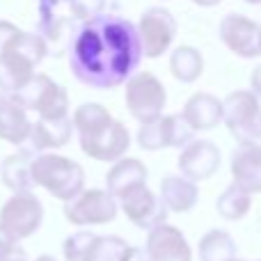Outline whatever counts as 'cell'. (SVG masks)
I'll return each mask as SVG.
<instances>
[{"mask_svg":"<svg viewBox=\"0 0 261 261\" xmlns=\"http://www.w3.org/2000/svg\"><path fill=\"white\" fill-rule=\"evenodd\" d=\"M67 5L78 23L96 18L101 14H108L113 7H117L115 0H67Z\"/></svg>","mask_w":261,"mask_h":261,"instance_id":"cell-28","label":"cell"},{"mask_svg":"<svg viewBox=\"0 0 261 261\" xmlns=\"http://www.w3.org/2000/svg\"><path fill=\"white\" fill-rule=\"evenodd\" d=\"M259 53H261V28H259Z\"/></svg>","mask_w":261,"mask_h":261,"instance_id":"cell-37","label":"cell"},{"mask_svg":"<svg viewBox=\"0 0 261 261\" xmlns=\"http://www.w3.org/2000/svg\"><path fill=\"white\" fill-rule=\"evenodd\" d=\"M140 44H142V55L144 58H161L170 50L176 37V18L170 9L165 7H149L147 12L140 16L138 25Z\"/></svg>","mask_w":261,"mask_h":261,"instance_id":"cell-11","label":"cell"},{"mask_svg":"<svg viewBox=\"0 0 261 261\" xmlns=\"http://www.w3.org/2000/svg\"><path fill=\"white\" fill-rule=\"evenodd\" d=\"M119 261H149V254H147V250H142V248H128L122 252V257H119Z\"/></svg>","mask_w":261,"mask_h":261,"instance_id":"cell-31","label":"cell"},{"mask_svg":"<svg viewBox=\"0 0 261 261\" xmlns=\"http://www.w3.org/2000/svg\"><path fill=\"white\" fill-rule=\"evenodd\" d=\"M117 199L101 188H83L76 197L64 202V218L76 227L108 225L117 218Z\"/></svg>","mask_w":261,"mask_h":261,"instance_id":"cell-10","label":"cell"},{"mask_svg":"<svg viewBox=\"0 0 261 261\" xmlns=\"http://www.w3.org/2000/svg\"><path fill=\"white\" fill-rule=\"evenodd\" d=\"M32 122L28 117V110L14 99V94L0 92V140L9 144H25L30 135Z\"/></svg>","mask_w":261,"mask_h":261,"instance_id":"cell-19","label":"cell"},{"mask_svg":"<svg viewBox=\"0 0 261 261\" xmlns=\"http://www.w3.org/2000/svg\"><path fill=\"white\" fill-rule=\"evenodd\" d=\"M199 261H229L236 259V243L229 231L211 229L202 236L197 248Z\"/></svg>","mask_w":261,"mask_h":261,"instance_id":"cell-25","label":"cell"},{"mask_svg":"<svg viewBox=\"0 0 261 261\" xmlns=\"http://www.w3.org/2000/svg\"><path fill=\"white\" fill-rule=\"evenodd\" d=\"M220 149L211 140H190L179 153V172L190 181H206L220 170Z\"/></svg>","mask_w":261,"mask_h":261,"instance_id":"cell-14","label":"cell"},{"mask_svg":"<svg viewBox=\"0 0 261 261\" xmlns=\"http://www.w3.org/2000/svg\"><path fill=\"white\" fill-rule=\"evenodd\" d=\"M245 3H250V5H261V0H245Z\"/></svg>","mask_w":261,"mask_h":261,"instance_id":"cell-36","label":"cell"},{"mask_svg":"<svg viewBox=\"0 0 261 261\" xmlns=\"http://www.w3.org/2000/svg\"><path fill=\"white\" fill-rule=\"evenodd\" d=\"M250 92H252V94L261 101V64L254 67L252 76H250Z\"/></svg>","mask_w":261,"mask_h":261,"instance_id":"cell-32","label":"cell"},{"mask_svg":"<svg viewBox=\"0 0 261 261\" xmlns=\"http://www.w3.org/2000/svg\"><path fill=\"white\" fill-rule=\"evenodd\" d=\"M5 261H25V257H23V252H18V254H12V257L5 259Z\"/></svg>","mask_w":261,"mask_h":261,"instance_id":"cell-34","label":"cell"},{"mask_svg":"<svg viewBox=\"0 0 261 261\" xmlns=\"http://www.w3.org/2000/svg\"><path fill=\"white\" fill-rule=\"evenodd\" d=\"M37 261H58V259H55V257H50V254H41V257L37 259Z\"/></svg>","mask_w":261,"mask_h":261,"instance_id":"cell-35","label":"cell"},{"mask_svg":"<svg viewBox=\"0 0 261 261\" xmlns=\"http://www.w3.org/2000/svg\"><path fill=\"white\" fill-rule=\"evenodd\" d=\"M126 108L140 124L161 117L167 103L165 85L149 71H135L126 83Z\"/></svg>","mask_w":261,"mask_h":261,"instance_id":"cell-8","label":"cell"},{"mask_svg":"<svg viewBox=\"0 0 261 261\" xmlns=\"http://www.w3.org/2000/svg\"><path fill=\"white\" fill-rule=\"evenodd\" d=\"M229 261H241V259H229Z\"/></svg>","mask_w":261,"mask_h":261,"instance_id":"cell-38","label":"cell"},{"mask_svg":"<svg viewBox=\"0 0 261 261\" xmlns=\"http://www.w3.org/2000/svg\"><path fill=\"white\" fill-rule=\"evenodd\" d=\"M140 184H147V167L138 158L122 156L113 163L108 176H106V190L113 195L115 199H119L124 193H128L130 188Z\"/></svg>","mask_w":261,"mask_h":261,"instance_id":"cell-22","label":"cell"},{"mask_svg":"<svg viewBox=\"0 0 261 261\" xmlns=\"http://www.w3.org/2000/svg\"><path fill=\"white\" fill-rule=\"evenodd\" d=\"M119 206H122L124 216L133 222L138 229H153V227L163 225L167 220V208L163 206L161 197L149 188L147 184H140L130 188L119 197Z\"/></svg>","mask_w":261,"mask_h":261,"instance_id":"cell-13","label":"cell"},{"mask_svg":"<svg viewBox=\"0 0 261 261\" xmlns=\"http://www.w3.org/2000/svg\"><path fill=\"white\" fill-rule=\"evenodd\" d=\"M144 250L149 254V261H193V250L184 231L167 222L149 229Z\"/></svg>","mask_w":261,"mask_h":261,"instance_id":"cell-16","label":"cell"},{"mask_svg":"<svg viewBox=\"0 0 261 261\" xmlns=\"http://www.w3.org/2000/svg\"><path fill=\"white\" fill-rule=\"evenodd\" d=\"M128 248V243L119 236H94L90 250L83 261H119L122 252Z\"/></svg>","mask_w":261,"mask_h":261,"instance_id":"cell-27","label":"cell"},{"mask_svg":"<svg viewBox=\"0 0 261 261\" xmlns=\"http://www.w3.org/2000/svg\"><path fill=\"white\" fill-rule=\"evenodd\" d=\"M259 144H261V140H259Z\"/></svg>","mask_w":261,"mask_h":261,"instance_id":"cell-39","label":"cell"},{"mask_svg":"<svg viewBox=\"0 0 261 261\" xmlns=\"http://www.w3.org/2000/svg\"><path fill=\"white\" fill-rule=\"evenodd\" d=\"M73 133V124L71 117L64 115V117H50V119H37L30 128V135H28L25 144L21 147L30 149L35 153L48 151V149H60L64 144H69Z\"/></svg>","mask_w":261,"mask_h":261,"instance_id":"cell-18","label":"cell"},{"mask_svg":"<svg viewBox=\"0 0 261 261\" xmlns=\"http://www.w3.org/2000/svg\"><path fill=\"white\" fill-rule=\"evenodd\" d=\"M204 71V58L193 46H179L170 55V73L179 83H195Z\"/></svg>","mask_w":261,"mask_h":261,"instance_id":"cell-24","label":"cell"},{"mask_svg":"<svg viewBox=\"0 0 261 261\" xmlns=\"http://www.w3.org/2000/svg\"><path fill=\"white\" fill-rule=\"evenodd\" d=\"M259 23L243 14H227L220 21V39L234 55L245 60L259 58Z\"/></svg>","mask_w":261,"mask_h":261,"instance_id":"cell-15","label":"cell"},{"mask_svg":"<svg viewBox=\"0 0 261 261\" xmlns=\"http://www.w3.org/2000/svg\"><path fill=\"white\" fill-rule=\"evenodd\" d=\"M222 122L236 142L261 140V101L250 90H236L222 101Z\"/></svg>","mask_w":261,"mask_h":261,"instance_id":"cell-7","label":"cell"},{"mask_svg":"<svg viewBox=\"0 0 261 261\" xmlns=\"http://www.w3.org/2000/svg\"><path fill=\"white\" fill-rule=\"evenodd\" d=\"M195 138V130L186 124L181 115H161L142 124L138 130V144L147 151H158L167 147H186Z\"/></svg>","mask_w":261,"mask_h":261,"instance_id":"cell-12","label":"cell"},{"mask_svg":"<svg viewBox=\"0 0 261 261\" xmlns=\"http://www.w3.org/2000/svg\"><path fill=\"white\" fill-rule=\"evenodd\" d=\"M48 55L37 32H25L9 21H0V92L14 94L32 76Z\"/></svg>","mask_w":261,"mask_h":261,"instance_id":"cell-3","label":"cell"},{"mask_svg":"<svg viewBox=\"0 0 261 261\" xmlns=\"http://www.w3.org/2000/svg\"><path fill=\"white\" fill-rule=\"evenodd\" d=\"M161 202L167 211H174V213H186L190 208H195L199 199V190L197 184L186 176H165L161 181Z\"/></svg>","mask_w":261,"mask_h":261,"instance_id":"cell-23","label":"cell"},{"mask_svg":"<svg viewBox=\"0 0 261 261\" xmlns=\"http://www.w3.org/2000/svg\"><path fill=\"white\" fill-rule=\"evenodd\" d=\"M32 181L48 190L55 199L69 202L85 188V170L67 156L41 151L32 161Z\"/></svg>","mask_w":261,"mask_h":261,"instance_id":"cell-4","label":"cell"},{"mask_svg":"<svg viewBox=\"0 0 261 261\" xmlns=\"http://www.w3.org/2000/svg\"><path fill=\"white\" fill-rule=\"evenodd\" d=\"M18 252H21V250H18L16 241H12L3 229H0V261L9 259L12 254H18Z\"/></svg>","mask_w":261,"mask_h":261,"instance_id":"cell-30","label":"cell"},{"mask_svg":"<svg viewBox=\"0 0 261 261\" xmlns=\"http://www.w3.org/2000/svg\"><path fill=\"white\" fill-rule=\"evenodd\" d=\"M67 53L73 78L92 90L124 85L144 58L135 23L115 12L78 23Z\"/></svg>","mask_w":261,"mask_h":261,"instance_id":"cell-1","label":"cell"},{"mask_svg":"<svg viewBox=\"0 0 261 261\" xmlns=\"http://www.w3.org/2000/svg\"><path fill=\"white\" fill-rule=\"evenodd\" d=\"M181 117L193 130H211L222 122V101L208 92H197L186 101Z\"/></svg>","mask_w":261,"mask_h":261,"instance_id":"cell-20","label":"cell"},{"mask_svg":"<svg viewBox=\"0 0 261 261\" xmlns=\"http://www.w3.org/2000/svg\"><path fill=\"white\" fill-rule=\"evenodd\" d=\"M259 261H261V259H259Z\"/></svg>","mask_w":261,"mask_h":261,"instance_id":"cell-40","label":"cell"},{"mask_svg":"<svg viewBox=\"0 0 261 261\" xmlns=\"http://www.w3.org/2000/svg\"><path fill=\"white\" fill-rule=\"evenodd\" d=\"M44 222V206L35 193H14L0 208V229L12 241L32 236Z\"/></svg>","mask_w":261,"mask_h":261,"instance_id":"cell-9","label":"cell"},{"mask_svg":"<svg viewBox=\"0 0 261 261\" xmlns=\"http://www.w3.org/2000/svg\"><path fill=\"white\" fill-rule=\"evenodd\" d=\"M94 231H76L62 243V254L67 261H83L94 241Z\"/></svg>","mask_w":261,"mask_h":261,"instance_id":"cell-29","label":"cell"},{"mask_svg":"<svg viewBox=\"0 0 261 261\" xmlns=\"http://www.w3.org/2000/svg\"><path fill=\"white\" fill-rule=\"evenodd\" d=\"M76 28L78 21L67 0H37V35L44 39L48 55L60 58L67 53Z\"/></svg>","mask_w":261,"mask_h":261,"instance_id":"cell-5","label":"cell"},{"mask_svg":"<svg viewBox=\"0 0 261 261\" xmlns=\"http://www.w3.org/2000/svg\"><path fill=\"white\" fill-rule=\"evenodd\" d=\"M37 153L25 147H18L16 153L7 156L0 163V179L14 193H32L35 181H32V161Z\"/></svg>","mask_w":261,"mask_h":261,"instance_id":"cell-21","label":"cell"},{"mask_svg":"<svg viewBox=\"0 0 261 261\" xmlns=\"http://www.w3.org/2000/svg\"><path fill=\"white\" fill-rule=\"evenodd\" d=\"M195 5H199V7H216V5H220L222 0H193Z\"/></svg>","mask_w":261,"mask_h":261,"instance_id":"cell-33","label":"cell"},{"mask_svg":"<svg viewBox=\"0 0 261 261\" xmlns=\"http://www.w3.org/2000/svg\"><path fill=\"white\" fill-rule=\"evenodd\" d=\"M14 99L28 110L37 113L41 119L64 117L69 115V94L62 85L46 73H35L21 90L14 92Z\"/></svg>","mask_w":261,"mask_h":261,"instance_id":"cell-6","label":"cell"},{"mask_svg":"<svg viewBox=\"0 0 261 261\" xmlns=\"http://www.w3.org/2000/svg\"><path fill=\"white\" fill-rule=\"evenodd\" d=\"M216 208L225 220H243L245 216L252 208V195L241 190L236 184L227 186L225 190L220 193V197L216 199Z\"/></svg>","mask_w":261,"mask_h":261,"instance_id":"cell-26","label":"cell"},{"mask_svg":"<svg viewBox=\"0 0 261 261\" xmlns=\"http://www.w3.org/2000/svg\"><path fill=\"white\" fill-rule=\"evenodd\" d=\"M231 176L241 190L254 195L261 193V144L239 142L231 153Z\"/></svg>","mask_w":261,"mask_h":261,"instance_id":"cell-17","label":"cell"},{"mask_svg":"<svg viewBox=\"0 0 261 261\" xmlns=\"http://www.w3.org/2000/svg\"><path fill=\"white\" fill-rule=\"evenodd\" d=\"M83 153L101 163H115L130 147V133L101 103H83L71 117Z\"/></svg>","mask_w":261,"mask_h":261,"instance_id":"cell-2","label":"cell"}]
</instances>
